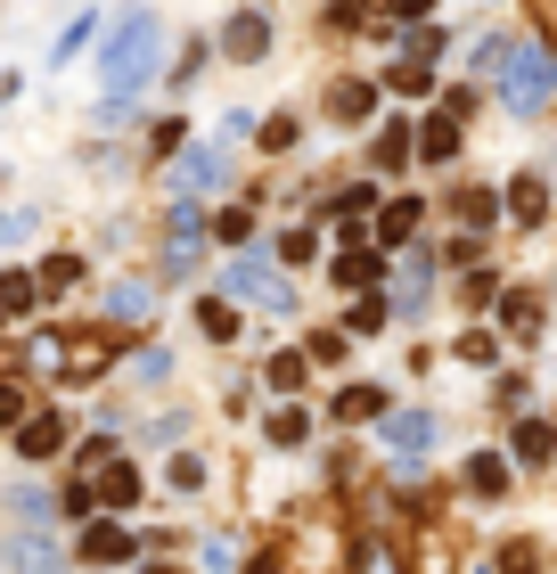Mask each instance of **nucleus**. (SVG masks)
I'll return each mask as SVG.
<instances>
[{"mask_svg":"<svg viewBox=\"0 0 557 574\" xmlns=\"http://www.w3.org/2000/svg\"><path fill=\"white\" fill-rule=\"evenodd\" d=\"M501 329H508V336H533V329H541V296H533V288L501 296Z\"/></svg>","mask_w":557,"mask_h":574,"instance_id":"obj_12","label":"nucleus"},{"mask_svg":"<svg viewBox=\"0 0 557 574\" xmlns=\"http://www.w3.org/2000/svg\"><path fill=\"white\" fill-rule=\"evenodd\" d=\"M99 500H107V509H131V500H140V476H131V468H99Z\"/></svg>","mask_w":557,"mask_h":574,"instance_id":"obj_18","label":"nucleus"},{"mask_svg":"<svg viewBox=\"0 0 557 574\" xmlns=\"http://www.w3.org/2000/svg\"><path fill=\"white\" fill-rule=\"evenodd\" d=\"M222 173H230V165H222L213 149H189V165L172 173V181H181V189H222Z\"/></svg>","mask_w":557,"mask_h":574,"instance_id":"obj_15","label":"nucleus"},{"mask_svg":"<svg viewBox=\"0 0 557 574\" xmlns=\"http://www.w3.org/2000/svg\"><path fill=\"white\" fill-rule=\"evenodd\" d=\"M459 361H476V370H492V361H501V345H492V336L476 329V336H459Z\"/></svg>","mask_w":557,"mask_h":574,"instance_id":"obj_30","label":"nucleus"},{"mask_svg":"<svg viewBox=\"0 0 557 574\" xmlns=\"http://www.w3.org/2000/svg\"><path fill=\"white\" fill-rule=\"evenodd\" d=\"M377 426H386V444L402 451V460H418V451H435V419H427V410H386V419H377Z\"/></svg>","mask_w":557,"mask_h":574,"instance_id":"obj_4","label":"nucleus"},{"mask_svg":"<svg viewBox=\"0 0 557 574\" xmlns=\"http://www.w3.org/2000/svg\"><path fill=\"white\" fill-rule=\"evenodd\" d=\"M255 574H287V566H255Z\"/></svg>","mask_w":557,"mask_h":574,"instance_id":"obj_41","label":"nucleus"},{"mask_svg":"<svg viewBox=\"0 0 557 574\" xmlns=\"http://www.w3.org/2000/svg\"><path fill=\"white\" fill-rule=\"evenodd\" d=\"M262 50H271V17H262V9L230 17V34H222V58H262Z\"/></svg>","mask_w":557,"mask_h":574,"instance_id":"obj_6","label":"nucleus"},{"mask_svg":"<svg viewBox=\"0 0 557 574\" xmlns=\"http://www.w3.org/2000/svg\"><path fill=\"white\" fill-rule=\"evenodd\" d=\"M303 435H312V419H303V410H271V444H287V451H296Z\"/></svg>","mask_w":557,"mask_h":574,"instance_id":"obj_24","label":"nucleus"},{"mask_svg":"<svg viewBox=\"0 0 557 574\" xmlns=\"http://www.w3.org/2000/svg\"><path fill=\"white\" fill-rule=\"evenodd\" d=\"M435 50H443V25H410V58H418V66H427Z\"/></svg>","mask_w":557,"mask_h":574,"instance_id":"obj_32","label":"nucleus"},{"mask_svg":"<svg viewBox=\"0 0 557 574\" xmlns=\"http://www.w3.org/2000/svg\"><path fill=\"white\" fill-rule=\"evenodd\" d=\"M165 484H172V493H197V484H205V468H197V460H189V451H181V460H172V476H165Z\"/></svg>","mask_w":557,"mask_h":574,"instance_id":"obj_36","label":"nucleus"},{"mask_svg":"<svg viewBox=\"0 0 557 574\" xmlns=\"http://www.w3.org/2000/svg\"><path fill=\"white\" fill-rule=\"evenodd\" d=\"M303 370H312L303 353H278V361H271V386H278V394H296V386H303Z\"/></svg>","mask_w":557,"mask_h":574,"instance_id":"obj_26","label":"nucleus"},{"mask_svg":"<svg viewBox=\"0 0 557 574\" xmlns=\"http://www.w3.org/2000/svg\"><path fill=\"white\" fill-rule=\"evenodd\" d=\"M197 329L205 336H238V312H230V304H197Z\"/></svg>","mask_w":557,"mask_h":574,"instance_id":"obj_27","label":"nucleus"},{"mask_svg":"<svg viewBox=\"0 0 557 574\" xmlns=\"http://www.w3.org/2000/svg\"><path fill=\"white\" fill-rule=\"evenodd\" d=\"M451 149H459V124H451V115H427V124H418V156H427V165H451Z\"/></svg>","mask_w":557,"mask_h":574,"instance_id":"obj_11","label":"nucleus"},{"mask_svg":"<svg viewBox=\"0 0 557 574\" xmlns=\"http://www.w3.org/2000/svg\"><path fill=\"white\" fill-rule=\"evenodd\" d=\"M492 214H501V197H492V189H459V222H467V230H492Z\"/></svg>","mask_w":557,"mask_h":574,"instance_id":"obj_19","label":"nucleus"},{"mask_svg":"<svg viewBox=\"0 0 557 574\" xmlns=\"http://www.w3.org/2000/svg\"><path fill=\"white\" fill-rule=\"evenodd\" d=\"M549 91H557V66H549V50H508V66H501V99H508V115H541L549 107Z\"/></svg>","mask_w":557,"mask_h":574,"instance_id":"obj_2","label":"nucleus"},{"mask_svg":"<svg viewBox=\"0 0 557 574\" xmlns=\"http://www.w3.org/2000/svg\"><path fill=\"white\" fill-rule=\"evenodd\" d=\"M549 451H557V435H549L541 419H524V426H517V460H549Z\"/></svg>","mask_w":557,"mask_h":574,"instance_id":"obj_23","label":"nucleus"},{"mask_svg":"<svg viewBox=\"0 0 557 574\" xmlns=\"http://www.w3.org/2000/svg\"><path fill=\"white\" fill-rule=\"evenodd\" d=\"M107 312H115V320H148V312H156V296L140 288V279H124V288H107Z\"/></svg>","mask_w":557,"mask_h":574,"instance_id":"obj_17","label":"nucleus"},{"mask_svg":"<svg viewBox=\"0 0 557 574\" xmlns=\"http://www.w3.org/2000/svg\"><path fill=\"white\" fill-rule=\"evenodd\" d=\"M34 296H41V279H25V271L0 279V312H34Z\"/></svg>","mask_w":557,"mask_h":574,"instance_id":"obj_22","label":"nucleus"},{"mask_svg":"<svg viewBox=\"0 0 557 574\" xmlns=\"http://www.w3.org/2000/svg\"><path fill=\"white\" fill-rule=\"evenodd\" d=\"M230 566H238V541L213 534V541H205V574H230Z\"/></svg>","mask_w":557,"mask_h":574,"instance_id":"obj_34","label":"nucleus"},{"mask_svg":"<svg viewBox=\"0 0 557 574\" xmlns=\"http://www.w3.org/2000/svg\"><path fill=\"white\" fill-rule=\"evenodd\" d=\"M377 410H386L377 386H345V394H336V419H377Z\"/></svg>","mask_w":557,"mask_h":574,"instance_id":"obj_20","label":"nucleus"},{"mask_svg":"<svg viewBox=\"0 0 557 574\" xmlns=\"http://www.w3.org/2000/svg\"><path fill=\"white\" fill-rule=\"evenodd\" d=\"M410 149H418V131H410V124H386V131H377V173H393V165H418Z\"/></svg>","mask_w":557,"mask_h":574,"instance_id":"obj_13","label":"nucleus"},{"mask_svg":"<svg viewBox=\"0 0 557 574\" xmlns=\"http://www.w3.org/2000/svg\"><path fill=\"white\" fill-rule=\"evenodd\" d=\"M17 451H25V460H50V451H66V419H57V410L25 419V426H17Z\"/></svg>","mask_w":557,"mask_h":574,"instance_id":"obj_8","label":"nucleus"},{"mask_svg":"<svg viewBox=\"0 0 557 574\" xmlns=\"http://www.w3.org/2000/svg\"><path fill=\"white\" fill-rule=\"evenodd\" d=\"M370 205H377V189H336V222H361Z\"/></svg>","mask_w":557,"mask_h":574,"instance_id":"obj_28","label":"nucleus"},{"mask_svg":"<svg viewBox=\"0 0 557 574\" xmlns=\"http://www.w3.org/2000/svg\"><path fill=\"white\" fill-rule=\"evenodd\" d=\"M467 493H476V500H501L508 493V460H501V451H476V460H467Z\"/></svg>","mask_w":557,"mask_h":574,"instance_id":"obj_10","label":"nucleus"},{"mask_svg":"<svg viewBox=\"0 0 557 574\" xmlns=\"http://www.w3.org/2000/svg\"><path fill=\"white\" fill-rule=\"evenodd\" d=\"M370 279H386V255H336V288H370Z\"/></svg>","mask_w":557,"mask_h":574,"instance_id":"obj_16","label":"nucleus"},{"mask_svg":"<svg viewBox=\"0 0 557 574\" xmlns=\"http://www.w3.org/2000/svg\"><path fill=\"white\" fill-rule=\"evenodd\" d=\"M262 149H296V115H271L262 124Z\"/></svg>","mask_w":557,"mask_h":574,"instance_id":"obj_37","label":"nucleus"},{"mask_svg":"<svg viewBox=\"0 0 557 574\" xmlns=\"http://www.w3.org/2000/svg\"><path fill=\"white\" fill-rule=\"evenodd\" d=\"M418 222H427V214H418V197H393V205H386V246H402Z\"/></svg>","mask_w":557,"mask_h":574,"instance_id":"obj_21","label":"nucleus"},{"mask_svg":"<svg viewBox=\"0 0 557 574\" xmlns=\"http://www.w3.org/2000/svg\"><path fill=\"white\" fill-rule=\"evenodd\" d=\"M501 574H533V541H508V550H501Z\"/></svg>","mask_w":557,"mask_h":574,"instance_id":"obj_38","label":"nucleus"},{"mask_svg":"<svg viewBox=\"0 0 557 574\" xmlns=\"http://www.w3.org/2000/svg\"><path fill=\"white\" fill-rule=\"evenodd\" d=\"M353 574H402V558L377 550V541H361V550H353Z\"/></svg>","mask_w":557,"mask_h":574,"instance_id":"obj_25","label":"nucleus"},{"mask_svg":"<svg viewBox=\"0 0 557 574\" xmlns=\"http://www.w3.org/2000/svg\"><path fill=\"white\" fill-rule=\"evenodd\" d=\"M501 205H508V222H517V230H533L541 214H549V189L524 173V181H508V197H501Z\"/></svg>","mask_w":557,"mask_h":574,"instance_id":"obj_9","label":"nucleus"},{"mask_svg":"<svg viewBox=\"0 0 557 574\" xmlns=\"http://www.w3.org/2000/svg\"><path fill=\"white\" fill-rule=\"evenodd\" d=\"M91 25H99V17H75V25H66V34H57V50H50V58H57V66H66V58H75V50H82V41H91Z\"/></svg>","mask_w":557,"mask_h":574,"instance_id":"obj_31","label":"nucleus"},{"mask_svg":"<svg viewBox=\"0 0 557 574\" xmlns=\"http://www.w3.org/2000/svg\"><path fill=\"white\" fill-rule=\"evenodd\" d=\"M370 107H377V91H370V82H336V91H328V115H336V124H361Z\"/></svg>","mask_w":557,"mask_h":574,"instance_id":"obj_14","label":"nucleus"},{"mask_svg":"<svg viewBox=\"0 0 557 574\" xmlns=\"http://www.w3.org/2000/svg\"><path fill=\"white\" fill-rule=\"evenodd\" d=\"M156 58H165V25H156L148 9L115 17V34H107V91H115V107H131V91L156 75Z\"/></svg>","mask_w":557,"mask_h":574,"instance_id":"obj_1","label":"nucleus"},{"mask_svg":"<svg viewBox=\"0 0 557 574\" xmlns=\"http://www.w3.org/2000/svg\"><path fill=\"white\" fill-rule=\"evenodd\" d=\"M278 255H287V263H312L320 239H312V230H287V239H278Z\"/></svg>","mask_w":557,"mask_h":574,"instance_id":"obj_35","label":"nucleus"},{"mask_svg":"<svg viewBox=\"0 0 557 574\" xmlns=\"http://www.w3.org/2000/svg\"><path fill=\"white\" fill-rule=\"evenodd\" d=\"M131 550H140V541H131L115 518H91V525H82V558H91V566H124Z\"/></svg>","mask_w":557,"mask_h":574,"instance_id":"obj_5","label":"nucleus"},{"mask_svg":"<svg viewBox=\"0 0 557 574\" xmlns=\"http://www.w3.org/2000/svg\"><path fill=\"white\" fill-rule=\"evenodd\" d=\"M25 239V214H0V246H17Z\"/></svg>","mask_w":557,"mask_h":574,"instance_id":"obj_39","label":"nucleus"},{"mask_svg":"<svg viewBox=\"0 0 557 574\" xmlns=\"http://www.w3.org/2000/svg\"><path fill=\"white\" fill-rule=\"evenodd\" d=\"M0 558H9V574H57V566H66V558H57V541H41V534H17Z\"/></svg>","mask_w":557,"mask_h":574,"instance_id":"obj_7","label":"nucleus"},{"mask_svg":"<svg viewBox=\"0 0 557 574\" xmlns=\"http://www.w3.org/2000/svg\"><path fill=\"white\" fill-rule=\"evenodd\" d=\"M222 288H230V296H246V304H262V312H287V304H296V288H287L278 263H262V255H238L222 271Z\"/></svg>","mask_w":557,"mask_h":574,"instance_id":"obj_3","label":"nucleus"},{"mask_svg":"<svg viewBox=\"0 0 557 574\" xmlns=\"http://www.w3.org/2000/svg\"><path fill=\"white\" fill-rule=\"evenodd\" d=\"M9 509H17V518H50V493H34V484H17V493H9Z\"/></svg>","mask_w":557,"mask_h":574,"instance_id":"obj_33","label":"nucleus"},{"mask_svg":"<svg viewBox=\"0 0 557 574\" xmlns=\"http://www.w3.org/2000/svg\"><path fill=\"white\" fill-rule=\"evenodd\" d=\"M17 410H25V394H17V386H0V426L17 419Z\"/></svg>","mask_w":557,"mask_h":574,"instance_id":"obj_40","label":"nucleus"},{"mask_svg":"<svg viewBox=\"0 0 557 574\" xmlns=\"http://www.w3.org/2000/svg\"><path fill=\"white\" fill-rule=\"evenodd\" d=\"M75 279H82L75 255H50V263H41V288H75Z\"/></svg>","mask_w":557,"mask_h":574,"instance_id":"obj_29","label":"nucleus"}]
</instances>
